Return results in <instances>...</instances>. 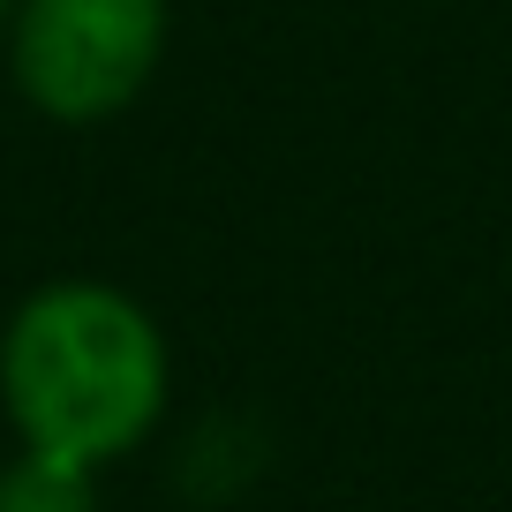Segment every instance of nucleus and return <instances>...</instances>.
Masks as SVG:
<instances>
[{"instance_id": "obj_2", "label": "nucleus", "mask_w": 512, "mask_h": 512, "mask_svg": "<svg viewBox=\"0 0 512 512\" xmlns=\"http://www.w3.org/2000/svg\"><path fill=\"white\" fill-rule=\"evenodd\" d=\"M174 38V0H16L8 76L61 128H98L151 91Z\"/></svg>"}, {"instance_id": "obj_3", "label": "nucleus", "mask_w": 512, "mask_h": 512, "mask_svg": "<svg viewBox=\"0 0 512 512\" xmlns=\"http://www.w3.org/2000/svg\"><path fill=\"white\" fill-rule=\"evenodd\" d=\"M0 512H106L98 505V467L53 460V452H16L0 467Z\"/></svg>"}, {"instance_id": "obj_4", "label": "nucleus", "mask_w": 512, "mask_h": 512, "mask_svg": "<svg viewBox=\"0 0 512 512\" xmlns=\"http://www.w3.org/2000/svg\"><path fill=\"white\" fill-rule=\"evenodd\" d=\"M8 23H16V0H0V46H8Z\"/></svg>"}, {"instance_id": "obj_1", "label": "nucleus", "mask_w": 512, "mask_h": 512, "mask_svg": "<svg viewBox=\"0 0 512 512\" xmlns=\"http://www.w3.org/2000/svg\"><path fill=\"white\" fill-rule=\"evenodd\" d=\"M174 347L159 317L106 279H46L0 324V415L23 452L113 467L166 422Z\"/></svg>"}]
</instances>
